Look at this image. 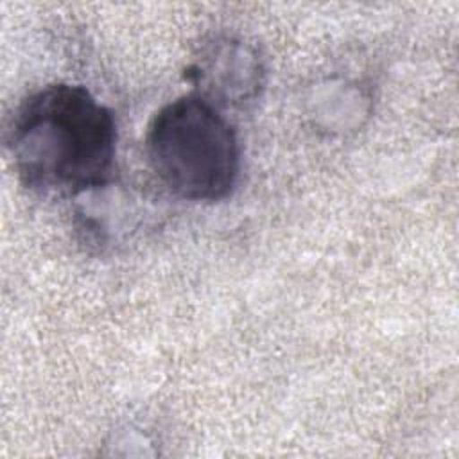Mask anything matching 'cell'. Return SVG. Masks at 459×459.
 I'll use <instances>...</instances> for the list:
<instances>
[{"instance_id": "cell-1", "label": "cell", "mask_w": 459, "mask_h": 459, "mask_svg": "<svg viewBox=\"0 0 459 459\" xmlns=\"http://www.w3.org/2000/svg\"><path fill=\"white\" fill-rule=\"evenodd\" d=\"M9 145L20 181L41 195L72 197L106 186L115 170L117 126L86 88L48 84L16 109Z\"/></svg>"}, {"instance_id": "cell-2", "label": "cell", "mask_w": 459, "mask_h": 459, "mask_svg": "<svg viewBox=\"0 0 459 459\" xmlns=\"http://www.w3.org/2000/svg\"><path fill=\"white\" fill-rule=\"evenodd\" d=\"M145 147L160 181L181 199L221 201L237 183V134L219 108L197 93L183 95L154 113Z\"/></svg>"}, {"instance_id": "cell-3", "label": "cell", "mask_w": 459, "mask_h": 459, "mask_svg": "<svg viewBox=\"0 0 459 459\" xmlns=\"http://www.w3.org/2000/svg\"><path fill=\"white\" fill-rule=\"evenodd\" d=\"M264 68L256 52L231 38L213 39L192 65L188 77L203 90L197 93L219 104H242L256 97L262 86Z\"/></svg>"}]
</instances>
